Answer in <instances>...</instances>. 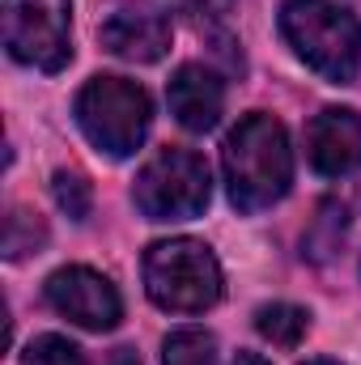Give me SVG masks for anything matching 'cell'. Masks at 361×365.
Instances as JSON below:
<instances>
[{
	"label": "cell",
	"mask_w": 361,
	"mask_h": 365,
	"mask_svg": "<svg viewBox=\"0 0 361 365\" xmlns=\"http://www.w3.org/2000/svg\"><path fill=\"white\" fill-rule=\"evenodd\" d=\"M221 166H225L234 208L260 212V208L276 204L293 182V153H289L285 128L264 110L238 119V128L225 136Z\"/></svg>",
	"instance_id": "cell-1"
},
{
	"label": "cell",
	"mask_w": 361,
	"mask_h": 365,
	"mask_svg": "<svg viewBox=\"0 0 361 365\" xmlns=\"http://www.w3.org/2000/svg\"><path fill=\"white\" fill-rule=\"evenodd\" d=\"M166 98H171V110L187 132H208L217 128L221 119V106H225V86L213 68L204 64H183L179 73L171 77L166 86Z\"/></svg>",
	"instance_id": "cell-10"
},
{
	"label": "cell",
	"mask_w": 361,
	"mask_h": 365,
	"mask_svg": "<svg viewBox=\"0 0 361 365\" xmlns=\"http://www.w3.org/2000/svg\"><path fill=\"white\" fill-rule=\"evenodd\" d=\"M306 158L319 175L340 179L361 166V115L345 106H327L306 128Z\"/></svg>",
	"instance_id": "cell-9"
},
{
	"label": "cell",
	"mask_w": 361,
	"mask_h": 365,
	"mask_svg": "<svg viewBox=\"0 0 361 365\" xmlns=\"http://www.w3.org/2000/svg\"><path fill=\"white\" fill-rule=\"evenodd\" d=\"M51 195H56V204L73 217V221H86L90 217V204H93V191L86 175H77V170H60L56 179H51Z\"/></svg>",
	"instance_id": "cell-15"
},
{
	"label": "cell",
	"mask_w": 361,
	"mask_h": 365,
	"mask_svg": "<svg viewBox=\"0 0 361 365\" xmlns=\"http://www.w3.org/2000/svg\"><path fill=\"white\" fill-rule=\"evenodd\" d=\"M106 365H141V357H136L132 349H115V353L106 357Z\"/></svg>",
	"instance_id": "cell-18"
},
{
	"label": "cell",
	"mask_w": 361,
	"mask_h": 365,
	"mask_svg": "<svg viewBox=\"0 0 361 365\" xmlns=\"http://www.w3.org/2000/svg\"><path fill=\"white\" fill-rule=\"evenodd\" d=\"M280 34L327 81L345 86L361 68V21L332 0H285Z\"/></svg>",
	"instance_id": "cell-2"
},
{
	"label": "cell",
	"mask_w": 361,
	"mask_h": 365,
	"mask_svg": "<svg viewBox=\"0 0 361 365\" xmlns=\"http://www.w3.org/2000/svg\"><path fill=\"white\" fill-rule=\"evenodd\" d=\"M21 365H86V353L64 336H39L21 353Z\"/></svg>",
	"instance_id": "cell-16"
},
{
	"label": "cell",
	"mask_w": 361,
	"mask_h": 365,
	"mask_svg": "<svg viewBox=\"0 0 361 365\" xmlns=\"http://www.w3.org/2000/svg\"><path fill=\"white\" fill-rule=\"evenodd\" d=\"M171 4L183 13H195V17H221L234 9V0H171Z\"/></svg>",
	"instance_id": "cell-17"
},
{
	"label": "cell",
	"mask_w": 361,
	"mask_h": 365,
	"mask_svg": "<svg viewBox=\"0 0 361 365\" xmlns=\"http://www.w3.org/2000/svg\"><path fill=\"white\" fill-rule=\"evenodd\" d=\"M98 38L111 56L132 64H153L171 51V17L153 4H119L102 26Z\"/></svg>",
	"instance_id": "cell-8"
},
{
	"label": "cell",
	"mask_w": 361,
	"mask_h": 365,
	"mask_svg": "<svg viewBox=\"0 0 361 365\" xmlns=\"http://www.w3.org/2000/svg\"><path fill=\"white\" fill-rule=\"evenodd\" d=\"M162 361L166 365H217V340L200 327H183L166 336V349H162Z\"/></svg>",
	"instance_id": "cell-13"
},
{
	"label": "cell",
	"mask_w": 361,
	"mask_h": 365,
	"mask_svg": "<svg viewBox=\"0 0 361 365\" xmlns=\"http://www.w3.org/2000/svg\"><path fill=\"white\" fill-rule=\"evenodd\" d=\"M47 302L56 314H64L68 323L86 327V331H111L123 314V302L115 293V284L93 268H60L47 280Z\"/></svg>",
	"instance_id": "cell-7"
},
{
	"label": "cell",
	"mask_w": 361,
	"mask_h": 365,
	"mask_svg": "<svg viewBox=\"0 0 361 365\" xmlns=\"http://www.w3.org/2000/svg\"><path fill=\"white\" fill-rule=\"evenodd\" d=\"M234 365H268V361H264L260 353H238V357H234Z\"/></svg>",
	"instance_id": "cell-19"
},
{
	"label": "cell",
	"mask_w": 361,
	"mask_h": 365,
	"mask_svg": "<svg viewBox=\"0 0 361 365\" xmlns=\"http://www.w3.org/2000/svg\"><path fill=\"white\" fill-rule=\"evenodd\" d=\"M345 230H349L345 204H340V200H323L319 212H315V221H310V230H306V238H302V255L315 259V264H327V259L340 251Z\"/></svg>",
	"instance_id": "cell-11"
},
{
	"label": "cell",
	"mask_w": 361,
	"mask_h": 365,
	"mask_svg": "<svg viewBox=\"0 0 361 365\" xmlns=\"http://www.w3.org/2000/svg\"><path fill=\"white\" fill-rule=\"evenodd\" d=\"M145 289L162 310L200 314L221 297V264L195 238L153 242L145 251Z\"/></svg>",
	"instance_id": "cell-3"
},
{
	"label": "cell",
	"mask_w": 361,
	"mask_h": 365,
	"mask_svg": "<svg viewBox=\"0 0 361 365\" xmlns=\"http://www.w3.org/2000/svg\"><path fill=\"white\" fill-rule=\"evenodd\" d=\"M306 365H340V361H327V357H319V361H306Z\"/></svg>",
	"instance_id": "cell-20"
},
{
	"label": "cell",
	"mask_w": 361,
	"mask_h": 365,
	"mask_svg": "<svg viewBox=\"0 0 361 365\" xmlns=\"http://www.w3.org/2000/svg\"><path fill=\"white\" fill-rule=\"evenodd\" d=\"M149 119H153L149 93L128 77H93L77 93V123L93 149L106 158L136 153L149 132Z\"/></svg>",
	"instance_id": "cell-4"
},
{
	"label": "cell",
	"mask_w": 361,
	"mask_h": 365,
	"mask_svg": "<svg viewBox=\"0 0 361 365\" xmlns=\"http://www.w3.org/2000/svg\"><path fill=\"white\" fill-rule=\"evenodd\" d=\"M68 21L73 0H4V47L39 73H60L73 56Z\"/></svg>",
	"instance_id": "cell-6"
},
{
	"label": "cell",
	"mask_w": 361,
	"mask_h": 365,
	"mask_svg": "<svg viewBox=\"0 0 361 365\" xmlns=\"http://www.w3.org/2000/svg\"><path fill=\"white\" fill-rule=\"evenodd\" d=\"M43 238H47V225H43L39 212H30V208H13L9 212V221H4V255L9 259H21V255L39 251Z\"/></svg>",
	"instance_id": "cell-14"
},
{
	"label": "cell",
	"mask_w": 361,
	"mask_h": 365,
	"mask_svg": "<svg viewBox=\"0 0 361 365\" xmlns=\"http://www.w3.org/2000/svg\"><path fill=\"white\" fill-rule=\"evenodd\" d=\"M306 327H310V314H306L302 306L268 302V306L255 310V331H260L268 344H276V349H298L302 336H306Z\"/></svg>",
	"instance_id": "cell-12"
},
{
	"label": "cell",
	"mask_w": 361,
	"mask_h": 365,
	"mask_svg": "<svg viewBox=\"0 0 361 365\" xmlns=\"http://www.w3.org/2000/svg\"><path fill=\"white\" fill-rule=\"evenodd\" d=\"M208 195H213L208 166L191 149H162L136 175V187H132V200H136V208L149 221H187V217H200L204 204H208Z\"/></svg>",
	"instance_id": "cell-5"
}]
</instances>
